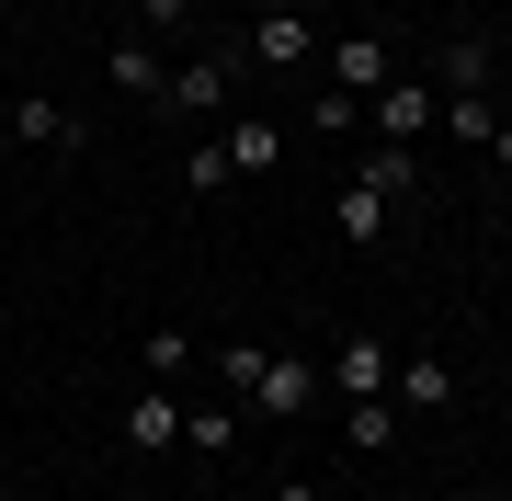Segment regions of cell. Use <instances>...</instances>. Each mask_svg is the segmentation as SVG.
<instances>
[{
    "instance_id": "cell-1",
    "label": "cell",
    "mask_w": 512,
    "mask_h": 501,
    "mask_svg": "<svg viewBox=\"0 0 512 501\" xmlns=\"http://www.w3.org/2000/svg\"><path fill=\"white\" fill-rule=\"evenodd\" d=\"M217 376H228V399H239V410H262L274 433L319 422V399H330L319 353H262V342H217Z\"/></svg>"
},
{
    "instance_id": "cell-2",
    "label": "cell",
    "mask_w": 512,
    "mask_h": 501,
    "mask_svg": "<svg viewBox=\"0 0 512 501\" xmlns=\"http://www.w3.org/2000/svg\"><path fill=\"white\" fill-rule=\"evenodd\" d=\"M228 103H239V57H228V46H205V57H183V69L160 80V114H171V126H194V114H228Z\"/></svg>"
},
{
    "instance_id": "cell-3",
    "label": "cell",
    "mask_w": 512,
    "mask_h": 501,
    "mask_svg": "<svg viewBox=\"0 0 512 501\" xmlns=\"http://www.w3.org/2000/svg\"><path fill=\"white\" fill-rule=\"evenodd\" d=\"M319 69H330V92H353V103H376L387 80H399V46H387L376 23H365V35H342V46H319Z\"/></svg>"
},
{
    "instance_id": "cell-4",
    "label": "cell",
    "mask_w": 512,
    "mask_h": 501,
    "mask_svg": "<svg viewBox=\"0 0 512 501\" xmlns=\"http://www.w3.org/2000/svg\"><path fill=\"white\" fill-rule=\"evenodd\" d=\"M114 445H126V456H171V445H183V399L137 376V399L114 410Z\"/></svg>"
},
{
    "instance_id": "cell-5",
    "label": "cell",
    "mask_w": 512,
    "mask_h": 501,
    "mask_svg": "<svg viewBox=\"0 0 512 501\" xmlns=\"http://www.w3.org/2000/svg\"><path fill=\"white\" fill-rule=\"evenodd\" d=\"M433 114H444V80H387V92H376V149H421V126H433Z\"/></svg>"
},
{
    "instance_id": "cell-6",
    "label": "cell",
    "mask_w": 512,
    "mask_h": 501,
    "mask_svg": "<svg viewBox=\"0 0 512 501\" xmlns=\"http://www.w3.org/2000/svg\"><path fill=\"white\" fill-rule=\"evenodd\" d=\"M319 376L342 399H387V376H399V342H330L319 353Z\"/></svg>"
},
{
    "instance_id": "cell-7",
    "label": "cell",
    "mask_w": 512,
    "mask_h": 501,
    "mask_svg": "<svg viewBox=\"0 0 512 501\" xmlns=\"http://www.w3.org/2000/svg\"><path fill=\"white\" fill-rule=\"evenodd\" d=\"M387 399H399V422H433V410L456 399V365H444V353H399V376H387Z\"/></svg>"
},
{
    "instance_id": "cell-8",
    "label": "cell",
    "mask_w": 512,
    "mask_h": 501,
    "mask_svg": "<svg viewBox=\"0 0 512 501\" xmlns=\"http://www.w3.org/2000/svg\"><path fill=\"white\" fill-rule=\"evenodd\" d=\"M251 57H262V69H319V23L308 12H262L251 23Z\"/></svg>"
},
{
    "instance_id": "cell-9",
    "label": "cell",
    "mask_w": 512,
    "mask_h": 501,
    "mask_svg": "<svg viewBox=\"0 0 512 501\" xmlns=\"http://www.w3.org/2000/svg\"><path fill=\"white\" fill-rule=\"evenodd\" d=\"M103 80H114V92H126V103H160V80H171V57L148 46V35H114V57H103Z\"/></svg>"
},
{
    "instance_id": "cell-10",
    "label": "cell",
    "mask_w": 512,
    "mask_h": 501,
    "mask_svg": "<svg viewBox=\"0 0 512 501\" xmlns=\"http://www.w3.org/2000/svg\"><path fill=\"white\" fill-rule=\"evenodd\" d=\"M12 137H23V149H80V114L57 92H12Z\"/></svg>"
},
{
    "instance_id": "cell-11",
    "label": "cell",
    "mask_w": 512,
    "mask_h": 501,
    "mask_svg": "<svg viewBox=\"0 0 512 501\" xmlns=\"http://www.w3.org/2000/svg\"><path fill=\"white\" fill-rule=\"evenodd\" d=\"M399 433H410V422H399V399H342V445H353V456H387Z\"/></svg>"
},
{
    "instance_id": "cell-12",
    "label": "cell",
    "mask_w": 512,
    "mask_h": 501,
    "mask_svg": "<svg viewBox=\"0 0 512 501\" xmlns=\"http://www.w3.org/2000/svg\"><path fill=\"white\" fill-rule=\"evenodd\" d=\"M330 217H342V228H353V240H365V251H376V240H387V228H399V205H387V194L365 183V171H353V183H342V205H330Z\"/></svg>"
},
{
    "instance_id": "cell-13",
    "label": "cell",
    "mask_w": 512,
    "mask_h": 501,
    "mask_svg": "<svg viewBox=\"0 0 512 501\" xmlns=\"http://www.w3.org/2000/svg\"><path fill=\"white\" fill-rule=\"evenodd\" d=\"M217 149H228V171H274V114H228Z\"/></svg>"
},
{
    "instance_id": "cell-14",
    "label": "cell",
    "mask_w": 512,
    "mask_h": 501,
    "mask_svg": "<svg viewBox=\"0 0 512 501\" xmlns=\"http://www.w3.org/2000/svg\"><path fill=\"white\" fill-rule=\"evenodd\" d=\"M444 126H456V149H490V137H501V103L490 92H444Z\"/></svg>"
},
{
    "instance_id": "cell-15",
    "label": "cell",
    "mask_w": 512,
    "mask_h": 501,
    "mask_svg": "<svg viewBox=\"0 0 512 501\" xmlns=\"http://www.w3.org/2000/svg\"><path fill=\"white\" fill-rule=\"evenodd\" d=\"M239 171H228V149L217 137H183V194H228Z\"/></svg>"
},
{
    "instance_id": "cell-16",
    "label": "cell",
    "mask_w": 512,
    "mask_h": 501,
    "mask_svg": "<svg viewBox=\"0 0 512 501\" xmlns=\"http://www.w3.org/2000/svg\"><path fill=\"white\" fill-rule=\"evenodd\" d=\"M365 183H376L387 205H410V194H421V149H376V160H365Z\"/></svg>"
},
{
    "instance_id": "cell-17",
    "label": "cell",
    "mask_w": 512,
    "mask_h": 501,
    "mask_svg": "<svg viewBox=\"0 0 512 501\" xmlns=\"http://www.w3.org/2000/svg\"><path fill=\"white\" fill-rule=\"evenodd\" d=\"M444 92H490V35H456V46H444Z\"/></svg>"
},
{
    "instance_id": "cell-18",
    "label": "cell",
    "mask_w": 512,
    "mask_h": 501,
    "mask_svg": "<svg viewBox=\"0 0 512 501\" xmlns=\"http://www.w3.org/2000/svg\"><path fill=\"white\" fill-rule=\"evenodd\" d=\"M183 365H194V342H183V331H148V342H137V376H148V388H171Z\"/></svg>"
},
{
    "instance_id": "cell-19",
    "label": "cell",
    "mask_w": 512,
    "mask_h": 501,
    "mask_svg": "<svg viewBox=\"0 0 512 501\" xmlns=\"http://www.w3.org/2000/svg\"><path fill=\"white\" fill-rule=\"evenodd\" d=\"M183 445L194 456H228L239 445V410H183Z\"/></svg>"
},
{
    "instance_id": "cell-20",
    "label": "cell",
    "mask_w": 512,
    "mask_h": 501,
    "mask_svg": "<svg viewBox=\"0 0 512 501\" xmlns=\"http://www.w3.org/2000/svg\"><path fill=\"white\" fill-rule=\"evenodd\" d=\"M308 126H319V137H353V92H330V80H319V103H308Z\"/></svg>"
},
{
    "instance_id": "cell-21",
    "label": "cell",
    "mask_w": 512,
    "mask_h": 501,
    "mask_svg": "<svg viewBox=\"0 0 512 501\" xmlns=\"http://www.w3.org/2000/svg\"><path fill=\"white\" fill-rule=\"evenodd\" d=\"M137 35H183V0H137Z\"/></svg>"
},
{
    "instance_id": "cell-22",
    "label": "cell",
    "mask_w": 512,
    "mask_h": 501,
    "mask_svg": "<svg viewBox=\"0 0 512 501\" xmlns=\"http://www.w3.org/2000/svg\"><path fill=\"white\" fill-rule=\"evenodd\" d=\"M274 501H330V490H319V479H285V490H274Z\"/></svg>"
},
{
    "instance_id": "cell-23",
    "label": "cell",
    "mask_w": 512,
    "mask_h": 501,
    "mask_svg": "<svg viewBox=\"0 0 512 501\" xmlns=\"http://www.w3.org/2000/svg\"><path fill=\"white\" fill-rule=\"evenodd\" d=\"M490 160H512V114H501V137H490Z\"/></svg>"
},
{
    "instance_id": "cell-24",
    "label": "cell",
    "mask_w": 512,
    "mask_h": 501,
    "mask_svg": "<svg viewBox=\"0 0 512 501\" xmlns=\"http://www.w3.org/2000/svg\"><path fill=\"white\" fill-rule=\"evenodd\" d=\"M12 12H23V0H0V23H12Z\"/></svg>"
}]
</instances>
